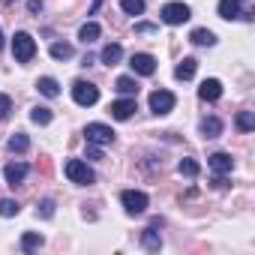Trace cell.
<instances>
[{"label": "cell", "mask_w": 255, "mask_h": 255, "mask_svg": "<svg viewBox=\"0 0 255 255\" xmlns=\"http://www.w3.org/2000/svg\"><path fill=\"white\" fill-rule=\"evenodd\" d=\"M12 57H15L18 63H30V60L36 57V42H33L30 33L18 30V33L12 36Z\"/></svg>", "instance_id": "6da1fadb"}, {"label": "cell", "mask_w": 255, "mask_h": 255, "mask_svg": "<svg viewBox=\"0 0 255 255\" xmlns=\"http://www.w3.org/2000/svg\"><path fill=\"white\" fill-rule=\"evenodd\" d=\"M63 171H66V177H69L72 183H78V186H90V183H96L93 168H90L87 162H81V159H69V162L63 165Z\"/></svg>", "instance_id": "7a4b0ae2"}, {"label": "cell", "mask_w": 255, "mask_h": 255, "mask_svg": "<svg viewBox=\"0 0 255 255\" xmlns=\"http://www.w3.org/2000/svg\"><path fill=\"white\" fill-rule=\"evenodd\" d=\"M120 204H123V210L129 216H141L147 210V195L138 192V189H123L120 192Z\"/></svg>", "instance_id": "3957f363"}, {"label": "cell", "mask_w": 255, "mask_h": 255, "mask_svg": "<svg viewBox=\"0 0 255 255\" xmlns=\"http://www.w3.org/2000/svg\"><path fill=\"white\" fill-rule=\"evenodd\" d=\"M72 99L81 105V108H90V105H96L99 102V87L96 84H90V81H75L72 84Z\"/></svg>", "instance_id": "277c9868"}, {"label": "cell", "mask_w": 255, "mask_h": 255, "mask_svg": "<svg viewBox=\"0 0 255 255\" xmlns=\"http://www.w3.org/2000/svg\"><path fill=\"white\" fill-rule=\"evenodd\" d=\"M84 138L90 144L105 147V144H114V129H111V126H105V123H87L84 126Z\"/></svg>", "instance_id": "5b68a950"}, {"label": "cell", "mask_w": 255, "mask_h": 255, "mask_svg": "<svg viewBox=\"0 0 255 255\" xmlns=\"http://www.w3.org/2000/svg\"><path fill=\"white\" fill-rule=\"evenodd\" d=\"M189 18H192V9H189L186 3H177V0H174V3H165V6H162V21L171 24V27L186 24Z\"/></svg>", "instance_id": "8992f818"}, {"label": "cell", "mask_w": 255, "mask_h": 255, "mask_svg": "<svg viewBox=\"0 0 255 255\" xmlns=\"http://www.w3.org/2000/svg\"><path fill=\"white\" fill-rule=\"evenodd\" d=\"M174 105H177V99H174L171 90H153L150 93V111L153 114H168Z\"/></svg>", "instance_id": "52a82bcc"}, {"label": "cell", "mask_w": 255, "mask_h": 255, "mask_svg": "<svg viewBox=\"0 0 255 255\" xmlns=\"http://www.w3.org/2000/svg\"><path fill=\"white\" fill-rule=\"evenodd\" d=\"M111 117L114 120H129L135 111H138V105H135V96H123V99H117V102H111Z\"/></svg>", "instance_id": "ba28073f"}, {"label": "cell", "mask_w": 255, "mask_h": 255, "mask_svg": "<svg viewBox=\"0 0 255 255\" xmlns=\"http://www.w3.org/2000/svg\"><path fill=\"white\" fill-rule=\"evenodd\" d=\"M129 66H132L135 75H153V72H156V60H153V54H144V51L132 54V57H129Z\"/></svg>", "instance_id": "9c48e42d"}, {"label": "cell", "mask_w": 255, "mask_h": 255, "mask_svg": "<svg viewBox=\"0 0 255 255\" xmlns=\"http://www.w3.org/2000/svg\"><path fill=\"white\" fill-rule=\"evenodd\" d=\"M159 225H162V222H159V219H153V225L141 231V246H144L147 252H159V249H162V237H159V231H156Z\"/></svg>", "instance_id": "30bf717a"}, {"label": "cell", "mask_w": 255, "mask_h": 255, "mask_svg": "<svg viewBox=\"0 0 255 255\" xmlns=\"http://www.w3.org/2000/svg\"><path fill=\"white\" fill-rule=\"evenodd\" d=\"M27 174H30V165H27V162H9V165L3 168V177H6L9 186H18Z\"/></svg>", "instance_id": "8fae6325"}, {"label": "cell", "mask_w": 255, "mask_h": 255, "mask_svg": "<svg viewBox=\"0 0 255 255\" xmlns=\"http://www.w3.org/2000/svg\"><path fill=\"white\" fill-rule=\"evenodd\" d=\"M207 165L213 174H231L234 159H231V153H213V156H207Z\"/></svg>", "instance_id": "7c38bea8"}, {"label": "cell", "mask_w": 255, "mask_h": 255, "mask_svg": "<svg viewBox=\"0 0 255 255\" xmlns=\"http://www.w3.org/2000/svg\"><path fill=\"white\" fill-rule=\"evenodd\" d=\"M198 96H201L204 102H216V99L222 96V81H219V78H207V81H201Z\"/></svg>", "instance_id": "4fadbf2b"}, {"label": "cell", "mask_w": 255, "mask_h": 255, "mask_svg": "<svg viewBox=\"0 0 255 255\" xmlns=\"http://www.w3.org/2000/svg\"><path fill=\"white\" fill-rule=\"evenodd\" d=\"M219 18H225V21L243 18V6H240V0H219Z\"/></svg>", "instance_id": "5bb4252c"}, {"label": "cell", "mask_w": 255, "mask_h": 255, "mask_svg": "<svg viewBox=\"0 0 255 255\" xmlns=\"http://www.w3.org/2000/svg\"><path fill=\"white\" fill-rule=\"evenodd\" d=\"M198 129H201V138H219L222 135V120L219 117H204Z\"/></svg>", "instance_id": "9a60e30c"}, {"label": "cell", "mask_w": 255, "mask_h": 255, "mask_svg": "<svg viewBox=\"0 0 255 255\" xmlns=\"http://www.w3.org/2000/svg\"><path fill=\"white\" fill-rule=\"evenodd\" d=\"M195 69H198V60H195V57H183V60L177 63V69H174V78H177V81H189V78L195 75Z\"/></svg>", "instance_id": "2e32d148"}, {"label": "cell", "mask_w": 255, "mask_h": 255, "mask_svg": "<svg viewBox=\"0 0 255 255\" xmlns=\"http://www.w3.org/2000/svg\"><path fill=\"white\" fill-rule=\"evenodd\" d=\"M189 42H192V45H207V48H210V45H216V33L207 30V27H195V30L189 33Z\"/></svg>", "instance_id": "e0dca14e"}, {"label": "cell", "mask_w": 255, "mask_h": 255, "mask_svg": "<svg viewBox=\"0 0 255 255\" xmlns=\"http://www.w3.org/2000/svg\"><path fill=\"white\" fill-rule=\"evenodd\" d=\"M120 57H123V48H120L117 42L105 45V48H102V54H99V60H102L105 66H117V63H120Z\"/></svg>", "instance_id": "ac0fdd59"}, {"label": "cell", "mask_w": 255, "mask_h": 255, "mask_svg": "<svg viewBox=\"0 0 255 255\" xmlns=\"http://www.w3.org/2000/svg\"><path fill=\"white\" fill-rule=\"evenodd\" d=\"M36 90L42 93V96H48V99H54V96H60V84L51 78V75H42L39 81H36Z\"/></svg>", "instance_id": "d6986e66"}, {"label": "cell", "mask_w": 255, "mask_h": 255, "mask_svg": "<svg viewBox=\"0 0 255 255\" xmlns=\"http://www.w3.org/2000/svg\"><path fill=\"white\" fill-rule=\"evenodd\" d=\"M114 90H117L120 96H135V93H138V84H135V78H129V75H120V78L114 81Z\"/></svg>", "instance_id": "ffe728a7"}, {"label": "cell", "mask_w": 255, "mask_h": 255, "mask_svg": "<svg viewBox=\"0 0 255 255\" xmlns=\"http://www.w3.org/2000/svg\"><path fill=\"white\" fill-rule=\"evenodd\" d=\"M99 33H102V27H99L96 21H87V24H81L78 39H81L84 45H90V42H96V39H99Z\"/></svg>", "instance_id": "44dd1931"}, {"label": "cell", "mask_w": 255, "mask_h": 255, "mask_svg": "<svg viewBox=\"0 0 255 255\" xmlns=\"http://www.w3.org/2000/svg\"><path fill=\"white\" fill-rule=\"evenodd\" d=\"M48 51H51V57H54V60H69V57L75 54V48H72L69 42H51V48H48Z\"/></svg>", "instance_id": "7402d4cb"}, {"label": "cell", "mask_w": 255, "mask_h": 255, "mask_svg": "<svg viewBox=\"0 0 255 255\" xmlns=\"http://www.w3.org/2000/svg\"><path fill=\"white\" fill-rule=\"evenodd\" d=\"M51 108H45V105H36V108H30V120L36 123V126H48L51 123Z\"/></svg>", "instance_id": "603a6c76"}, {"label": "cell", "mask_w": 255, "mask_h": 255, "mask_svg": "<svg viewBox=\"0 0 255 255\" xmlns=\"http://www.w3.org/2000/svg\"><path fill=\"white\" fill-rule=\"evenodd\" d=\"M42 243H45V237H42L39 231H27V234L21 237V249H24V252H33V249H39Z\"/></svg>", "instance_id": "cb8c5ba5"}, {"label": "cell", "mask_w": 255, "mask_h": 255, "mask_svg": "<svg viewBox=\"0 0 255 255\" xmlns=\"http://www.w3.org/2000/svg\"><path fill=\"white\" fill-rule=\"evenodd\" d=\"M6 147H9V153H24V150L30 147V138H27L24 132H15V135L9 138V144H6Z\"/></svg>", "instance_id": "d4e9b609"}, {"label": "cell", "mask_w": 255, "mask_h": 255, "mask_svg": "<svg viewBox=\"0 0 255 255\" xmlns=\"http://www.w3.org/2000/svg\"><path fill=\"white\" fill-rule=\"evenodd\" d=\"M237 129L240 132H252L255 129V114L252 111H237Z\"/></svg>", "instance_id": "484cf974"}, {"label": "cell", "mask_w": 255, "mask_h": 255, "mask_svg": "<svg viewBox=\"0 0 255 255\" xmlns=\"http://www.w3.org/2000/svg\"><path fill=\"white\" fill-rule=\"evenodd\" d=\"M144 0H120V9L126 12V15H141L144 12Z\"/></svg>", "instance_id": "4316f807"}, {"label": "cell", "mask_w": 255, "mask_h": 255, "mask_svg": "<svg viewBox=\"0 0 255 255\" xmlns=\"http://www.w3.org/2000/svg\"><path fill=\"white\" fill-rule=\"evenodd\" d=\"M177 171H180L183 177H198V171H201V168H198V162H195V159H180Z\"/></svg>", "instance_id": "83f0119b"}, {"label": "cell", "mask_w": 255, "mask_h": 255, "mask_svg": "<svg viewBox=\"0 0 255 255\" xmlns=\"http://www.w3.org/2000/svg\"><path fill=\"white\" fill-rule=\"evenodd\" d=\"M21 213V204L12 201V198H3L0 201V216H18Z\"/></svg>", "instance_id": "f1b7e54d"}, {"label": "cell", "mask_w": 255, "mask_h": 255, "mask_svg": "<svg viewBox=\"0 0 255 255\" xmlns=\"http://www.w3.org/2000/svg\"><path fill=\"white\" fill-rule=\"evenodd\" d=\"M36 213H39L42 219H51V216H54V201H51V198H45V201H39V207H36Z\"/></svg>", "instance_id": "f546056e"}, {"label": "cell", "mask_w": 255, "mask_h": 255, "mask_svg": "<svg viewBox=\"0 0 255 255\" xmlns=\"http://www.w3.org/2000/svg\"><path fill=\"white\" fill-rule=\"evenodd\" d=\"M9 111H12V99H9L6 93H0V120L9 117Z\"/></svg>", "instance_id": "4dcf8cb0"}, {"label": "cell", "mask_w": 255, "mask_h": 255, "mask_svg": "<svg viewBox=\"0 0 255 255\" xmlns=\"http://www.w3.org/2000/svg\"><path fill=\"white\" fill-rule=\"evenodd\" d=\"M87 159H102V147L87 141Z\"/></svg>", "instance_id": "1f68e13d"}, {"label": "cell", "mask_w": 255, "mask_h": 255, "mask_svg": "<svg viewBox=\"0 0 255 255\" xmlns=\"http://www.w3.org/2000/svg\"><path fill=\"white\" fill-rule=\"evenodd\" d=\"M135 33H156V24H147V21H141V24H135Z\"/></svg>", "instance_id": "d6a6232c"}, {"label": "cell", "mask_w": 255, "mask_h": 255, "mask_svg": "<svg viewBox=\"0 0 255 255\" xmlns=\"http://www.w3.org/2000/svg\"><path fill=\"white\" fill-rule=\"evenodd\" d=\"M27 9H30V12H39V9H42V0H30Z\"/></svg>", "instance_id": "836d02e7"}, {"label": "cell", "mask_w": 255, "mask_h": 255, "mask_svg": "<svg viewBox=\"0 0 255 255\" xmlns=\"http://www.w3.org/2000/svg\"><path fill=\"white\" fill-rule=\"evenodd\" d=\"M0 3H6V6H9V3H15V0H0Z\"/></svg>", "instance_id": "e575fe53"}, {"label": "cell", "mask_w": 255, "mask_h": 255, "mask_svg": "<svg viewBox=\"0 0 255 255\" xmlns=\"http://www.w3.org/2000/svg\"><path fill=\"white\" fill-rule=\"evenodd\" d=\"M0 48H3V30H0Z\"/></svg>", "instance_id": "d590c367"}]
</instances>
